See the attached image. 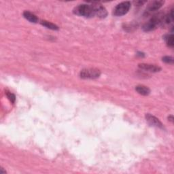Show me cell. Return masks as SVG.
I'll list each match as a JSON object with an SVG mask.
<instances>
[{
    "label": "cell",
    "instance_id": "9c48e42d",
    "mask_svg": "<svg viewBox=\"0 0 174 174\" xmlns=\"http://www.w3.org/2000/svg\"><path fill=\"white\" fill-rule=\"evenodd\" d=\"M135 90L136 91L141 95L147 96L150 94V90L147 86H145L144 85H139L135 87Z\"/></svg>",
    "mask_w": 174,
    "mask_h": 174
},
{
    "label": "cell",
    "instance_id": "277c9868",
    "mask_svg": "<svg viewBox=\"0 0 174 174\" xmlns=\"http://www.w3.org/2000/svg\"><path fill=\"white\" fill-rule=\"evenodd\" d=\"M101 72L99 69L89 68L82 69L80 72V77L83 79H95L100 76Z\"/></svg>",
    "mask_w": 174,
    "mask_h": 174
},
{
    "label": "cell",
    "instance_id": "7a4b0ae2",
    "mask_svg": "<svg viewBox=\"0 0 174 174\" xmlns=\"http://www.w3.org/2000/svg\"><path fill=\"white\" fill-rule=\"evenodd\" d=\"M164 15L162 14H158L153 16L142 27L143 30L146 32L152 31L156 29L159 25H162Z\"/></svg>",
    "mask_w": 174,
    "mask_h": 174
},
{
    "label": "cell",
    "instance_id": "8992f818",
    "mask_svg": "<svg viewBox=\"0 0 174 174\" xmlns=\"http://www.w3.org/2000/svg\"><path fill=\"white\" fill-rule=\"evenodd\" d=\"M139 67L141 69L145 70L146 71V72H153V73L160 72L161 70V68L159 66L155 65H151V64H146V63L140 64Z\"/></svg>",
    "mask_w": 174,
    "mask_h": 174
},
{
    "label": "cell",
    "instance_id": "7c38bea8",
    "mask_svg": "<svg viewBox=\"0 0 174 174\" xmlns=\"http://www.w3.org/2000/svg\"><path fill=\"white\" fill-rule=\"evenodd\" d=\"M163 61H164V62L166 63L171 64V63H173V59L172 57H168V56L164 57L163 58Z\"/></svg>",
    "mask_w": 174,
    "mask_h": 174
},
{
    "label": "cell",
    "instance_id": "9a60e30c",
    "mask_svg": "<svg viewBox=\"0 0 174 174\" xmlns=\"http://www.w3.org/2000/svg\"><path fill=\"white\" fill-rule=\"evenodd\" d=\"M6 173V172L5 170H4V169H3V168L0 169V174H4Z\"/></svg>",
    "mask_w": 174,
    "mask_h": 174
},
{
    "label": "cell",
    "instance_id": "4fadbf2b",
    "mask_svg": "<svg viewBox=\"0 0 174 174\" xmlns=\"http://www.w3.org/2000/svg\"><path fill=\"white\" fill-rule=\"evenodd\" d=\"M6 95H7L8 98L10 99V101L14 104V103L15 102V99H16L14 95L12 94V93H10V92H7V93H6Z\"/></svg>",
    "mask_w": 174,
    "mask_h": 174
},
{
    "label": "cell",
    "instance_id": "30bf717a",
    "mask_svg": "<svg viewBox=\"0 0 174 174\" xmlns=\"http://www.w3.org/2000/svg\"><path fill=\"white\" fill-rule=\"evenodd\" d=\"M41 24L43 25V26L46 27L48 29H50V30H59V27H58L56 25H54L53 23H51L50 22L46 21H42L41 22Z\"/></svg>",
    "mask_w": 174,
    "mask_h": 174
},
{
    "label": "cell",
    "instance_id": "6da1fadb",
    "mask_svg": "<svg viewBox=\"0 0 174 174\" xmlns=\"http://www.w3.org/2000/svg\"><path fill=\"white\" fill-rule=\"evenodd\" d=\"M73 13L86 18L97 17V4L93 3L92 5L81 4L73 9Z\"/></svg>",
    "mask_w": 174,
    "mask_h": 174
},
{
    "label": "cell",
    "instance_id": "5bb4252c",
    "mask_svg": "<svg viewBox=\"0 0 174 174\" xmlns=\"http://www.w3.org/2000/svg\"><path fill=\"white\" fill-rule=\"evenodd\" d=\"M135 4H136V5L137 6H141V5H143L144 4H145L146 3V2H141V1H139V2H135Z\"/></svg>",
    "mask_w": 174,
    "mask_h": 174
},
{
    "label": "cell",
    "instance_id": "ba28073f",
    "mask_svg": "<svg viewBox=\"0 0 174 174\" xmlns=\"http://www.w3.org/2000/svg\"><path fill=\"white\" fill-rule=\"evenodd\" d=\"M23 17L31 22L36 23L38 22V18L37 17V16H35L34 14L29 11H25L23 12Z\"/></svg>",
    "mask_w": 174,
    "mask_h": 174
},
{
    "label": "cell",
    "instance_id": "2e32d148",
    "mask_svg": "<svg viewBox=\"0 0 174 174\" xmlns=\"http://www.w3.org/2000/svg\"><path fill=\"white\" fill-rule=\"evenodd\" d=\"M168 119H169V121H170L171 122H173V117L172 115L170 116V117H168Z\"/></svg>",
    "mask_w": 174,
    "mask_h": 174
},
{
    "label": "cell",
    "instance_id": "5b68a950",
    "mask_svg": "<svg viewBox=\"0 0 174 174\" xmlns=\"http://www.w3.org/2000/svg\"><path fill=\"white\" fill-rule=\"evenodd\" d=\"M146 121L149 123L150 125H152L153 127H155L157 128H163V125L159 119L156 118L154 116L151 115L150 114H147L146 115Z\"/></svg>",
    "mask_w": 174,
    "mask_h": 174
},
{
    "label": "cell",
    "instance_id": "8fae6325",
    "mask_svg": "<svg viewBox=\"0 0 174 174\" xmlns=\"http://www.w3.org/2000/svg\"><path fill=\"white\" fill-rule=\"evenodd\" d=\"M165 40L166 41L167 44L168 45L169 47H173L174 45V42H173V40H174V37L173 34H170V35H167L165 37Z\"/></svg>",
    "mask_w": 174,
    "mask_h": 174
},
{
    "label": "cell",
    "instance_id": "3957f363",
    "mask_svg": "<svg viewBox=\"0 0 174 174\" xmlns=\"http://www.w3.org/2000/svg\"><path fill=\"white\" fill-rule=\"evenodd\" d=\"M131 2H123L118 4L114 9L113 14L116 17H121L126 14L131 8Z\"/></svg>",
    "mask_w": 174,
    "mask_h": 174
},
{
    "label": "cell",
    "instance_id": "52a82bcc",
    "mask_svg": "<svg viewBox=\"0 0 174 174\" xmlns=\"http://www.w3.org/2000/svg\"><path fill=\"white\" fill-rule=\"evenodd\" d=\"M164 4L163 1H154L153 2H151L150 4L148 5L146 12L148 13H151L152 12H155L158 10H159L162 6Z\"/></svg>",
    "mask_w": 174,
    "mask_h": 174
}]
</instances>
